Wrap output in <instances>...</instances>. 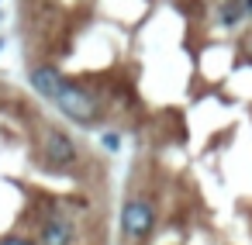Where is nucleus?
I'll return each mask as SVG.
<instances>
[{"label":"nucleus","instance_id":"obj_1","mask_svg":"<svg viewBox=\"0 0 252 245\" xmlns=\"http://www.w3.org/2000/svg\"><path fill=\"white\" fill-rule=\"evenodd\" d=\"M56 104L63 107L66 118H73L76 124H94L100 118V107L97 100L83 90V87H73V83H63V90L56 93Z\"/></svg>","mask_w":252,"mask_h":245},{"label":"nucleus","instance_id":"obj_2","mask_svg":"<svg viewBox=\"0 0 252 245\" xmlns=\"http://www.w3.org/2000/svg\"><path fill=\"white\" fill-rule=\"evenodd\" d=\"M121 228L128 238H149L156 228V207L149 200H128L121 207Z\"/></svg>","mask_w":252,"mask_h":245},{"label":"nucleus","instance_id":"obj_3","mask_svg":"<svg viewBox=\"0 0 252 245\" xmlns=\"http://www.w3.org/2000/svg\"><path fill=\"white\" fill-rule=\"evenodd\" d=\"M45 159H49L52 166H73V162H76V145H73V138H69L66 131H59V128H49V131H45Z\"/></svg>","mask_w":252,"mask_h":245},{"label":"nucleus","instance_id":"obj_4","mask_svg":"<svg viewBox=\"0 0 252 245\" xmlns=\"http://www.w3.org/2000/svg\"><path fill=\"white\" fill-rule=\"evenodd\" d=\"M69 242H73V217H66V214L49 217L38 235V245H69Z\"/></svg>","mask_w":252,"mask_h":245},{"label":"nucleus","instance_id":"obj_5","mask_svg":"<svg viewBox=\"0 0 252 245\" xmlns=\"http://www.w3.org/2000/svg\"><path fill=\"white\" fill-rule=\"evenodd\" d=\"M28 80H32V87H35L42 97H49V100H56V93L63 90V76H59L56 66H35Z\"/></svg>","mask_w":252,"mask_h":245},{"label":"nucleus","instance_id":"obj_6","mask_svg":"<svg viewBox=\"0 0 252 245\" xmlns=\"http://www.w3.org/2000/svg\"><path fill=\"white\" fill-rule=\"evenodd\" d=\"M242 18V0H224L221 7V25H235Z\"/></svg>","mask_w":252,"mask_h":245},{"label":"nucleus","instance_id":"obj_7","mask_svg":"<svg viewBox=\"0 0 252 245\" xmlns=\"http://www.w3.org/2000/svg\"><path fill=\"white\" fill-rule=\"evenodd\" d=\"M0 245H35V242H28V238H4Z\"/></svg>","mask_w":252,"mask_h":245},{"label":"nucleus","instance_id":"obj_8","mask_svg":"<svg viewBox=\"0 0 252 245\" xmlns=\"http://www.w3.org/2000/svg\"><path fill=\"white\" fill-rule=\"evenodd\" d=\"M242 11H249V14H252V0H242Z\"/></svg>","mask_w":252,"mask_h":245}]
</instances>
